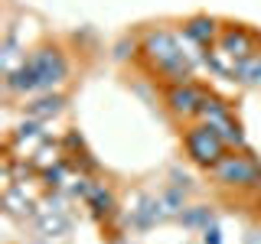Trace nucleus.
Instances as JSON below:
<instances>
[{"instance_id": "obj_7", "label": "nucleus", "mask_w": 261, "mask_h": 244, "mask_svg": "<svg viewBox=\"0 0 261 244\" xmlns=\"http://www.w3.org/2000/svg\"><path fill=\"white\" fill-rule=\"evenodd\" d=\"M219 33H222V23L209 13H196V16H186L183 20V39H190V43L199 46V49H212L216 39H219Z\"/></svg>"}, {"instance_id": "obj_14", "label": "nucleus", "mask_w": 261, "mask_h": 244, "mask_svg": "<svg viewBox=\"0 0 261 244\" xmlns=\"http://www.w3.org/2000/svg\"><path fill=\"white\" fill-rule=\"evenodd\" d=\"M118 244H130V241H118Z\"/></svg>"}, {"instance_id": "obj_4", "label": "nucleus", "mask_w": 261, "mask_h": 244, "mask_svg": "<svg viewBox=\"0 0 261 244\" xmlns=\"http://www.w3.org/2000/svg\"><path fill=\"white\" fill-rule=\"evenodd\" d=\"M209 173L225 189H261V166L245 150H228Z\"/></svg>"}, {"instance_id": "obj_5", "label": "nucleus", "mask_w": 261, "mask_h": 244, "mask_svg": "<svg viewBox=\"0 0 261 244\" xmlns=\"http://www.w3.org/2000/svg\"><path fill=\"white\" fill-rule=\"evenodd\" d=\"M202 98H206V88H202L199 81H183V85H167V92H163V104H167L170 117L196 120Z\"/></svg>"}, {"instance_id": "obj_8", "label": "nucleus", "mask_w": 261, "mask_h": 244, "mask_svg": "<svg viewBox=\"0 0 261 244\" xmlns=\"http://www.w3.org/2000/svg\"><path fill=\"white\" fill-rule=\"evenodd\" d=\"M62 108H65V95H62V92H43L39 98L27 101V117L46 120V117H56Z\"/></svg>"}, {"instance_id": "obj_10", "label": "nucleus", "mask_w": 261, "mask_h": 244, "mask_svg": "<svg viewBox=\"0 0 261 244\" xmlns=\"http://www.w3.org/2000/svg\"><path fill=\"white\" fill-rule=\"evenodd\" d=\"M176 218H179V225L190 228V231H206V228L216 222V211H212V205H186Z\"/></svg>"}, {"instance_id": "obj_2", "label": "nucleus", "mask_w": 261, "mask_h": 244, "mask_svg": "<svg viewBox=\"0 0 261 244\" xmlns=\"http://www.w3.org/2000/svg\"><path fill=\"white\" fill-rule=\"evenodd\" d=\"M23 62H27L33 69V75H36V95L59 92L65 81H69V72H72L69 52H65L59 43H43V46L30 49V55H23Z\"/></svg>"}, {"instance_id": "obj_11", "label": "nucleus", "mask_w": 261, "mask_h": 244, "mask_svg": "<svg viewBox=\"0 0 261 244\" xmlns=\"http://www.w3.org/2000/svg\"><path fill=\"white\" fill-rule=\"evenodd\" d=\"M232 81H242V85H261V52L232 62Z\"/></svg>"}, {"instance_id": "obj_6", "label": "nucleus", "mask_w": 261, "mask_h": 244, "mask_svg": "<svg viewBox=\"0 0 261 244\" xmlns=\"http://www.w3.org/2000/svg\"><path fill=\"white\" fill-rule=\"evenodd\" d=\"M255 43H258V39L251 36L242 23H225L222 33H219V39H216V49H219V52H225L232 62H239V59L255 55Z\"/></svg>"}, {"instance_id": "obj_1", "label": "nucleus", "mask_w": 261, "mask_h": 244, "mask_svg": "<svg viewBox=\"0 0 261 244\" xmlns=\"http://www.w3.org/2000/svg\"><path fill=\"white\" fill-rule=\"evenodd\" d=\"M137 52L141 59L150 65V72L163 75V81L170 85H183V81H193V69L196 62L190 59V52L183 49L179 36L167 26H150L141 33L137 39Z\"/></svg>"}, {"instance_id": "obj_3", "label": "nucleus", "mask_w": 261, "mask_h": 244, "mask_svg": "<svg viewBox=\"0 0 261 244\" xmlns=\"http://www.w3.org/2000/svg\"><path fill=\"white\" fill-rule=\"evenodd\" d=\"M183 150H186V157H190L196 166L212 169L228 150H232V146L222 140V134H219L212 124L196 120V124H190V127L183 130Z\"/></svg>"}, {"instance_id": "obj_9", "label": "nucleus", "mask_w": 261, "mask_h": 244, "mask_svg": "<svg viewBox=\"0 0 261 244\" xmlns=\"http://www.w3.org/2000/svg\"><path fill=\"white\" fill-rule=\"evenodd\" d=\"M85 202H88V208L95 211V218H111L114 211H118V195H114L111 186H95Z\"/></svg>"}, {"instance_id": "obj_12", "label": "nucleus", "mask_w": 261, "mask_h": 244, "mask_svg": "<svg viewBox=\"0 0 261 244\" xmlns=\"http://www.w3.org/2000/svg\"><path fill=\"white\" fill-rule=\"evenodd\" d=\"M39 228H43V234H49V238H59V234L69 231V222L59 215H39Z\"/></svg>"}, {"instance_id": "obj_13", "label": "nucleus", "mask_w": 261, "mask_h": 244, "mask_svg": "<svg viewBox=\"0 0 261 244\" xmlns=\"http://www.w3.org/2000/svg\"><path fill=\"white\" fill-rule=\"evenodd\" d=\"M202 244H222V228L212 222L206 231H202Z\"/></svg>"}]
</instances>
